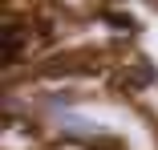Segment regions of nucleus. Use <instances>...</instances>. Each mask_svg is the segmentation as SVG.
<instances>
[{
  "instance_id": "obj_1",
  "label": "nucleus",
  "mask_w": 158,
  "mask_h": 150,
  "mask_svg": "<svg viewBox=\"0 0 158 150\" xmlns=\"http://www.w3.org/2000/svg\"><path fill=\"white\" fill-rule=\"evenodd\" d=\"M150 81H154V65H150V61H138V65H134V73H130V85H134V89H142V85H150Z\"/></svg>"
},
{
  "instance_id": "obj_2",
  "label": "nucleus",
  "mask_w": 158,
  "mask_h": 150,
  "mask_svg": "<svg viewBox=\"0 0 158 150\" xmlns=\"http://www.w3.org/2000/svg\"><path fill=\"white\" fill-rule=\"evenodd\" d=\"M16 53H20V28H8V61H16Z\"/></svg>"
},
{
  "instance_id": "obj_3",
  "label": "nucleus",
  "mask_w": 158,
  "mask_h": 150,
  "mask_svg": "<svg viewBox=\"0 0 158 150\" xmlns=\"http://www.w3.org/2000/svg\"><path fill=\"white\" fill-rule=\"evenodd\" d=\"M106 20H110L114 28H130V33H134V28H138V24H134L130 16H122V12H106Z\"/></svg>"
}]
</instances>
